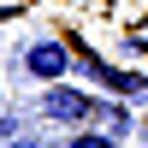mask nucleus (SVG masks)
Masks as SVG:
<instances>
[{
    "mask_svg": "<svg viewBox=\"0 0 148 148\" xmlns=\"http://www.w3.org/2000/svg\"><path fill=\"white\" fill-rule=\"evenodd\" d=\"M24 71H30L36 83H59V77H71V53H65V42H59V36H36V42L24 47Z\"/></svg>",
    "mask_w": 148,
    "mask_h": 148,
    "instance_id": "nucleus-1",
    "label": "nucleus"
},
{
    "mask_svg": "<svg viewBox=\"0 0 148 148\" xmlns=\"http://www.w3.org/2000/svg\"><path fill=\"white\" fill-rule=\"evenodd\" d=\"M42 113H47V119H59V125H77V119H89V113H95V101H89L83 89H71L65 77H59L53 89L42 95Z\"/></svg>",
    "mask_w": 148,
    "mask_h": 148,
    "instance_id": "nucleus-2",
    "label": "nucleus"
},
{
    "mask_svg": "<svg viewBox=\"0 0 148 148\" xmlns=\"http://www.w3.org/2000/svg\"><path fill=\"white\" fill-rule=\"evenodd\" d=\"M83 71H89V77L101 83L107 95H119V101H136V95H148V77H142V71H119V65H101V59H83Z\"/></svg>",
    "mask_w": 148,
    "mask_h": 148,
    "instance_id": "nucleus-3",
    "label": "nucleus"
},
{
    "mask_svg": "<svg viewBox=\"0 0 148 148\" xmlns=\"http://www.w3.org/2000/svg\"><path fill=\"white\" fill-rule=\"evenodd\" d=\"M65 148H119V136H107V130H83V136H71Z\"/></svg>",
    "mask_w": 148,
    "mask_h": 148,
    "instance_id": "nucleus-4",
    "label": "nucleus"
},
{
    "mask_svg": "<svg viewBox=\"0 0 148 148\" xmlns=\"http://www.w3.org/2000/svg\"><path fill=\"white\" fill-rule=\"evenodd\" d=\"M107 136H125V130H130V113H125V107H107Z\"/></svg>",
    "mask_w": 148,
    "mask_h": 148,
    "instance_id": "nucleus-5",
    "label": "nucleus"
},
{
    "mask_svg": "<svg viewBox=\"0 0 148 148\" xmlns=\"http://www.w3.org/2000/svg\"><path fill=\"white\" fill-rule=\"evenodd\" d=\"M12 136H18V119H12V113H0V142H12Z\"/></svg>",
    "mask_w": 148,
    "mask_h": 148,
    "instance_id": "nucleus-6",
    "label": "nucleus"
},
{
    "mask_svg": "<svg viewBox=\"0 0 148 148\" xmlns=\"http://www.w3.org/2000/svg\"><path fill=\"white\" fill-rule=\"evenodd\" d=\"M0 148H42V142H30V136H12V142H0Z\"/></svg>",
    "mask_w": 148,
    "mask_h": 148,
    "instance_id": "nucleus-7",
    "label": "nucleus"
},
{
    "mask_svg": "<svg viewBox=\"0 0 148 148\" xmlns=\"http://www.w3.org/2000/svg\"><path fill=\"white\" fill-rule=\"evenodd\" d=\"M142 130H148V119H142Z\"/></svg>",
    "mask_w": 148,
    "mask_h": 148,
    "instance_id": "nucleus-8",
    "label": "nucleus"
}]
</instances>
